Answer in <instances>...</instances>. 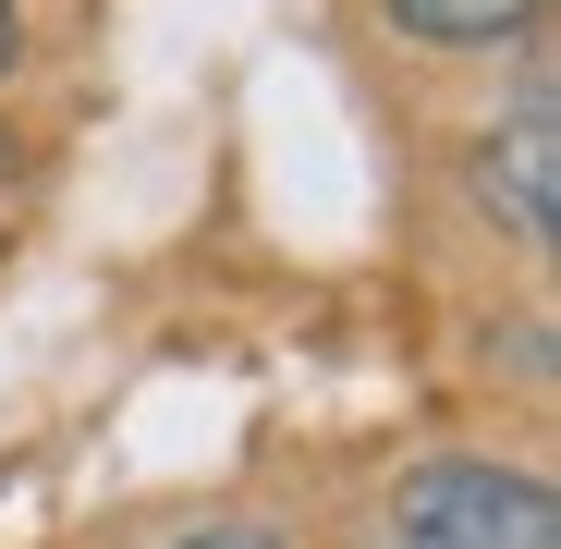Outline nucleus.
I'll list each match as a JSON object with an SVG mask.
<instances>
[{
  "label": "nucleus",
  "mask_w": 561,
  "mask_h": 549,
  "mask_svg": "<svg viewBox=\"0 0 561 549\" xmlns=\"http://www.w3.org/2000/svg\"><path fill=\"white\" fill-rule=\"evenodd\" d=\"M403 513V549H561V513L537 477H501V465H415L391 489Z\"/></svg>",
  "instance_id": "f257e3e1"
},
{
  "label": "nucleus",
  "mask_w": 561,
  "mask_h": 549,
  "mask_svg": "<svg viewBox=\"0 0 561 549\" xmlns=\"http://www.w3.org/2000/svg\"><path fill=\"white\" fill-rule=\"evenodd\" d=\"M477 208H489L513 244H549V220H561V123H549V99H525V111L477 147Z\"/></svg>",
  "instance_id": "f03ea898"
},
{
  "label": "nucleus",
  "mask_w": 561,
  "mask_h": 549,
  "mask_svg": "<svg viewBox=\"0 0 561 549\" xmlns=\"http://www.w3.org/2000/svg\"><path fill=\"white\" fill-rule=\"evenodd\" d=\"M549 13V0H391V25L415 37V49H501V37H525Z\"/></svg>",
  "instance_id": "7ed1b4c3"
},
{
  "label": "nucleus",
  "mask_w": 561,
  "mask_h": 549,
  "mask_svg": "<svg viewBox=\"0 0 561 549\" xmlns=\"http://www.w3.org/2000/svg\"><path fill=\"white\" fill-rule=\"evenodd\" d=\"M25 61V13H13V0H0V73H13Z\"/></svg>",
  "instance_id": "20e7f679"
},
{
  "label": "nucleus",
  "mask_w": 561,
  "mask_h": 549,
  "mask_svg": "<svg viewBox=\"0 0 561 549\" xmlns=\"http://www.w3.org/2000/svg\"><path fill=\"white\" fill-rule=\"evenodd\" d=\"M183 549H268L256 525H220V537H183Z\"/></svg>",
  "instance_id": "39448f33"
}]
</instances>
